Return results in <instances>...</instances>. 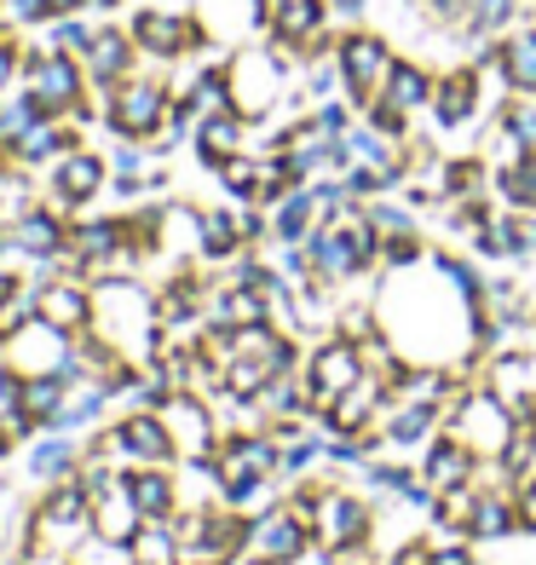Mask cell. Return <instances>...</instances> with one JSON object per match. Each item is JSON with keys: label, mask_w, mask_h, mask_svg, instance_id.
<instances>
[{"label": "cell", "mask_w": 536, "mask_h": 565, "mask_svg": "<svg viewBox=\"0 0 536 565\" xmlns=\"http://www.w3.org/2000/svg\"><path fill=\"white\" fill-rule=\"evenodd\" d=\"M12 150V162H53V157H64V150H75V134L69 127H58V121H30L23 134L7 145Z\"/></svg>", "instance_id": "obj_24"}, {"label": "cell", "mask_w": 536, "mask_h": 565, "mask_svg": "<svg viewBox=\"0 0 536 565\" xmlns=\"http://www.w3.org/2000/svg\"><path fill=\"white\" fill-rule=\"evenodd\" d=\"M105 456H133V461H150V468H162L173 456V433L162 416H127L110 439H105Z\"/></svg>", "instance_id": "obj_15"}, {"label": "cell", "mask_w": 536, "mask_h": 565, "mask_svg": "<svg viewBox=\"0 0 536 565\" xmlns=\"http://www.w3.org/2000/svg\"><path fill=\"white\" fill-rule=\"evenodd\" d=\"M277 461H283V456L271 450V439H237V445H225V450L208 461V473H214L219 491L237 497V491H248V484L260 479V473H271Z\"/></svg>", "instance_id": "obj_13"}, {"label": "cell", "mask_w": 536, "mask_h": 565, "mask_svg": "<svg viewBox=\"0 0 536 565\" xmlns=\"http://www.w3.org/2000/svg\"><path fill=\"white\" fill-rule=\"evenodd\" d=\"M162 422H168V433H173V450H191V456H202V445H208V409H202L196 398H168V409H162Z\"/></svg>", "instance_id": "obj_26"}, {"label": "cell", "mask_w": 536, "mask_h": 565, "mask_svg": "<svg viewBox=\"0 0 536 565\" xmlns=\"http://www.w3.org/2000/svg\"><path fill=\"white\" fill-rule=\"evenodd\" d=\"M75 461H82V450H69L64 439H46L35 456H30V473H41V479H58V473H69Z\"/></svg>", "instance_id": "obj_37"}, {"label": "cell", "mask_w": 536, "mask_h": 565, "mask_svg": "<svg viewBox=\"0 0 536 565\" xmlns=\"http://www.w3.org/2000/svg\"><path fill=\"white\" fill-rule=\"evenodd\" d=\"M479 173H484L479 162H450L444 168V196H473L479 191Z\"/></svg>", "instance_id": "obj_42"}, {"label": "cell", "mask_w": 536, "mask_h": 565, "mask_svg": "<svg viewBox=\"0 0 536 565\" xmlns=\"http://www.w3.org/2000/svg\"><path fill=\"white\" fill-rule=\"evenodd\" d=\"M312 127H318V134H329V139H341L346 127H352V110L341 105V98H323L318 116H312Z\"/></svg>", "instance_id": "obj_40"}, {"label": "cell", "mask_w": 536, "mask_h": 565, "mask_svg": "<svg viewBox=\"0 0 536 565\" xmlns=\"http://www.w3.org/2000/svg\"><path fill=\"white\" fill-rule=\"evenodd\" d=\"M144 525V513L139 502L127 497V484H105V497H93V531H98V543H133V531Z\"/></svg>", "instance_id": "obj_18"}, {"label": "cell", "mask_w": 536, "mask_h": 565, "mask_svg": "<svg viewBox=\"0 0 536 565\" xmlns=\"http://www.w3.org/2000/svg\"><path fill=\"white\" fill-rule=\"evenodd\" d=\"M398 565H432V554L421 543H410V548H398Z\"/></svg>", "instance_id": "obj_46"}, {"label": "cell", "mask_w": 536, "mask_h": 565, "mask_svg": "<svg viewBox=\"0 0 536 565\" xmlns=\"http://www.w3.org/2000/svg\"><path fill=\"white\" fill-rule=\"evenodd\" d=\"M380 260H387L393 271L416 266V260H421V243H416V231H404V237H380Z\"/></svg>", "instance_id": "obj_39"}, {"label": "cell", "mask_w": 536, "mask_h": 565, "mask_svg": "<svg viewBox=\"0 0 536 565\" xmlns=\"http://www.w3.org/2000/svg\"><path fill=\"white\" fill-rule=\"evenodd\" d=\"M237 243H243L237 214H202V237H196L202 254H237Z\"/></svg>", "instance_id": "obj_35"}, {"label": "cell", "mask_w": 536, "mask_h": 565, "mask_svg": "<svg viewBox=\"0 0 536 565\" xmlns=\"http://www.w3.org/2000/svg\"><path fill=\"white\" fill-rule=\"evenodd\" d=\"M214 173L225 179V191H232V196H243V202H260V185H266V168L254 162V157H243V150H237V157H225V162H219Z\"/></svg>", "instance_id": "obj_31"}, {"label": "cell", "mask_w": 536, "mask_h": 565, "mask_svg": "<svg viewBox=\"0 0 536 565\" xmlns=\"http://www.w3.org/2000/svg\"><path fill=\"white\" fill-rule=\"evenodd\" d=\"M127 35H133V46H139L144 58H162V64L185 58V53H196V46L208 41V30H202L196 18H185V12H162V7H144L133 23H127Z\"/></svg>", "instance_id": "obj_7"}, {"label": "cell", "mask_w": 536, "mask_h": 565, "mask_svg": "<svg viewBox=\"0 0 536 565\" xmlns=\"http://www.w3.org/2000/svg\"><path fill=\"white\" fill-rule=\"evenodd\" d=\"M0 7H7V23H53V7H46V0H0Z\"/></svg>", "instance_id": "obj_43"}, {"label": "cell", "mask_w": 536, "mask_h": 565, "mask_svg": "<svg viewBox=\"0 0 536 565\" xmlns=\"http://www.w3.org/2000/svg\"><path fill=\"white\" fill-rule=\"evenodd\" d=\"M87 7H93V12H110V7H121V0H87Z\"/></svg>", "instance_id": "obj_48"}, {"label": "cell", "mask_w": 536, "mask_h": 565, "mask_svg": "<svg viewBox=\"0 0 536 565\" xmlns=\"http://www.w3.org/2000/svg\"><path fill=\"white\" fill-rule=\"evenodd\" d=\"M432 87H439V82H432V75H427L421 64L398 58V64H393V75H387V93H380V98H387V105H398L404 116H416V110H427V105H432Z\"/></svg>", "instance_id": "obj_25"}, {"label": "cell", "mask_w": 536, "mask_h": 565, "mask_svg": "<svg viewBox=\"0 0 536 565\" xmlns=\"http://www.w3.org/2000/svg\"><path fill=\"white\" fill-rule=\"evenodd\" d=\"M496 58H502V82L514 87L519 98H536V23H530V30L502 35Z\"/></svg>", "instance_id": "obj_22"}, {"label": "cell", "mask_w": 536, "mask_h": 565, "mask_svg": "<svg viewBox=\"0 0 536 565\" xmlns=\"http://www.w3.org/2000/svg\"><path fill=\"white\" fill-rule=\"evenodd\" d=\"M35 318H46L53 329H87L93 323V295L87 289H75V277H53V282H41L35 289Z\"/></svg>", "instance_id": "obj_17"}, {"label": "cell", "mask_w": 536, "mask_h": 565, "mask_svg": "<svg viewBox=\"0 0 536 565\" xmlns=\"http://www.w3.org/2000/svg\"><path fill=\"white\" fill-rule=\"evenodd\" d=\"M12 243L23 254H35V260H53L58 248H69V231H64L58 209H23L18 225H12Z\"/></svg>", "instance_id": "obj_20"}, {"label": "cell", "mask_w": 536, "mask_h": 565, "mask_svg": "<svg viewBox=\"0 0 536 565\" xmlns=\"http://www.w3.org/2000/svg\"><path fill=\"white\" fill-rule=\"evenodd\" d=\"M18 75H23V46H18L12 30H0V93H7Z\"/></svg>", "instance_id": "obj_41"}, {"label": "cell", "mask_w": 536, "mask_h": 565, "mask_svg": "<svg viewBox=\"0 0 536 565\" xmlns=\"http://www.w3.org/2000/svg\"><path fill=\"white\" fill-rule=\"evenodd\" d=\"M168 110H173V93L168 82H157V75H127V82H116L105 93V121L116 139H157L168 127Z\"/></svg>", "instance_id": "obj_3"}, {"label": "cell", "mask_w": 536, "mask_h": 565, "mask_svg": "<svg viewBox=\"0 0 536 565\" xmlns=\"http://www.w3.org/2000/svg\"><path fill=\"white\" fill-rule=\"evenodd\" d=\"M121 484H127V497L139 502V513L144 520H168V508H173V479L162 473V468H144L139 473H121Z\"/></svg>", "instance_id": "obj_28"}, {"label": "cell", "mask_w": 536, "mask_h": 565, "mask_svg": "<svg viewBox=\"0 0 536 565\" xmlns=\"http://www.w3.org/2000/svg\"><path fill=\"white\" fill-rule=\"evenodd\" d=\"M432 416H439V404H404L398 422H393V445H416L421 433L432 427Z\"/></svg>", "instance_id": "obj_38"}, {"label": "cell", "mask_w": 536, "mask_h": 565, "mask_svg": "<svg viewBox=\"0 0 536 565\" xmlns=\"http://www.w3.org/2000/svg\"><path fill=\"white\" fill-rule=\"evenodd\" d=\"M87 520H93V484H87V479H75V484H58V491L35 508L30 531L41 536L46 548H69V543H75V531H82Z\"/></svg>", "instance_id": "obj_10"}, {"label": "cell", "mask_w": 536, "mask_h": 565, "mask_svg": "<svg viewBox=\"0 0 536 565\" xmlns=\"http://www.w3.org/2000/svg\"><path fill=\"white\" fill-rule=\"evenodd\" d=\"M87 64L58 53V46H41V53H23V93L41 105V116H82L87 110Z\"/></svg>", "instance_id": "obj_2"}, {"label": "cell", "mask_w": 536, "mask_h": 565, "mask_svg": "<svg viewBox=\"0 0 536 565\" xmlns=\"http://www.w3.org/2000/svg\"><path fill=\"white\" fill-rule=\"evenodd\" d=\"M450 439L468 445L473 456H507V445H514V409H507L496 393L462 398L455 416H450Z\"/></svg>", "instance_id": "obj_6"}, {"label": "cell", "mask_w": 536, "mask_h": 565, "mask_svg": "<svg viewBox=\"0 0 536 565\" xmlns=\"http://www.w3.org/2000/svg\"><path fill=\"white\" fill-rule=\"evenodd\" d=\"M18 404L30 409L35 422H53L58 404H64V375H35V381H23V387H18Z\"/></svg>", "instance_id": "obj_32"}, {"label": "cell", "mask_w": 536, "mask_h": 565, "mask_svg": "<svg viewBox=\"0 0 536 565\" xmlns=\"http://www.w3.org/2000/svg\"><path fill=\"white\" fill-rule=\"evenodd\" d=\"M444 271L439 260H432V271H410L404 266V277L387 282V295L404 300L410 312H398V306H380V329L410 352L421 358V364H444V358H455L468 347V312H473V300H444Z\"/></svg>", "instance_id": "obj_1"}, {"label": "cell", "mask_w": 536, "mask_h": 565, "mask_svg": "<svg viewBox=\"0 0 536 565\" xmlns=\"http://www.w3.org/2000/svg\"><path fill=\"white\" fill-rule=\"evenodd\" d=\"M357 381H364V347L357 341H329L312 364H305V393L318 404H335L346 387H357Z\"/></svg>", "instance_id": "obj_11"}, {"label": "cell", "mask_w": 536, "mask_h": 565, "mask_svg": "<svg viewBox=\"0 0 536 565\" xmlns=\"http://www.w3.org/2000/svg\"><path fill=\"white\" fill-rule=\"evenodd\" d=\"M283 70H289V58H283V53H266V46H248V53H237L232 64H225V75H232V110H237L243 121L277 110V98H283V87H289Z\"/></svg>", "instance_id": "obj_5"}, {"label": "cell", "mask_w": 536, "mask_h": 565, "mask_svg": "<svg viewBox=\"0 0 536 565\" xmlns=\"http://www.w3.org/2000/svg\"><path fill=\"white\" fill-rule=\"evenodd\" d=\"M7 157H12V150H7V145H0V173H7Z\"/></svg>", "instance_id": "obj_49"}, {"label": "cell", "mask_w": 536, "mask_h": 565, "mask_svg": "<svg viewBox=\"0 0 536 565\" xmlns=\"http://www.w3.org/2000/svg\"><path fill=\"white\" fill-rule=\"evenodd\" d=\"M93 35L98 30H93L82 12H64V18H53V41H46V46H58V53H69V58H87Z\"/></svg>", "instance_id": "obj_34"}, {"label": "cell", "mask_w": 536, "mask_h": 565, "mask_svg": "<svg viewBox=\"0 0 536 565\" xmlns=\"http://www.w3.org/2000/svg\"><path fill=\"white\" fill-rule=\"evenodd\" d=\"M514 525H519L514 497H473V513H468V531L473 536H507Z\"/></svg>", "instance_id": "obj_30"}, {"label": "cell", "mask_w": 536, "mask_h": 565, "mask_svg": "<svg viewBox=\"0 0 536 565\" xmlns=\"http://www.w3.org/2000/svg\"><path fill=\"white\" fill-rule=\"evenodd\" d=\"M133 58H139V46H133V35L127 30H98L93 35V46H87V82L98 87V98H105L116 82H127L133 75Z\"/></svg>", "instance_id": "obj_16"}, {"label": "cell", "mask_w": 536, "mask_h": 565, "mask_svg": "<svg viewBox=\"0 0 536 565\" xmlns=\"http://www.w3.org/2000/svg\"><path fill=\"white\" fill-rule=\"evenodd\" d=\"M318 225H323V220H318V196H312V185H289L283 202H271V231H277L283 243H305Z\"/></svg>", "instance_id": "obj_21"}, {"label": "cell", "mask_w": 536, "mask_h": 565, "mask_svg": "<svg viewBox=\"0 0 536 565\" xmlns=\"http://www.w3.org/2000/svg\"><path fill=\"white\" fill-rule=\"evenodd\" d=\"M0 18H7V7H0Z\"/></svg>", "instance_id": "obj_50"}, {"label": "cell", "mask_w": 536, "mask_h": 565, "mask_svg": "<svg viewBox=\"0 0 536 565\" xmlns=\"http://www.w3.org/2000/svg\"><path fill=\"white\" fill-rule=\"evenodd\" d=\"M93 323H98V341H105L110 352L127 347V352H139L144 347V329H150V300L139 289H98L93 295Z\"/></svg>", "instance_id": "obj_8"}, {"label": "cell", "mask_w": 536, "mask_h": 565, "mask_svg": "<svg viewBox=\"0 0 536 565\" xmlns=\"http://www.w3.org/2000/svg\"><path fill=\"white\" fill-rule=\"evenodd\" d=\"M318 450H323L318 439H294V445L283 450V468H312V461H318Z\"/></svg>", "instance_id": "obj_44"}, {"label": "cell", "mask_w": 536, "mask_h": 565, "mask_svg": "<svg viewBox=\"0 0 536 565\" xmlns=\"http://www.w3.org/2000/svg\"><path fill=\"white\" fill-rule=\"evenodd\" d=\"M496 191L514 214H536V150H525V157L496 168Z\"/></svg>", "instance_id": "obj_27"}, {"label": "cell", "mask_w": 536, "mask_h": 565, "mask_svg": "<svg viewBox=\"0 0 536 565\" xmlns=\"http://www.w3.org/2000/svg\"><path fill=\"white\" fill-rule=\"evenodd\" d=\"M427 110H432V121H439L444 134H450V127H462V121H473V110H479V75L473 70L444 75V82L432 87V105Z\"/></svg>", "instance_id": "obj_19"}, {"label": "cell", "mask_w": 536, "mask_h": 565, "mask_svg": "<svg viewBox=\"0 0 536 565\" xmlns=\"http://www.w3.org/2000/svg\"><path fill=\"white\" fill-rule=\"evenodd\" d=\"M305 536H312L305 513L271 508V513H260V525H248V548H254V559H266V565H289V559H300Z\"/></svg>", "instance_id": "obj_12"}, {"label": "cell", "mask_w": 536, "mask_h": 565, "mask_svg": "<svg viewBox=\"0 0 536 565\" xmlns=\"http://www.w3.org/2000/svg\"><path fill=\"white\" fill-rule=\"evenodd\" d=\"M335 64H341V87L352 105H375L380 93H387V75L398 64L393 41L387 35H369V30H352L335 41Z\"/></svg>", "instance_id": "obj_4"}, {"label": "cell", "mask_w": 536, "mask_h": 565, "mask_svg": "<svg viewBox=\"0 0 536 565\" xmlns=\"http://www.w3.org/2000/svg\"><path fill=\"white\" fill-rule=\"evenodd\" d=\"M243 150V116L237 110H214V116H202L196 121V157L219 168L225 157H237Z\"/></svg>", "instance_id": "obj_23"}, {"label": "cell", "mask_w": 536, "mask_h": 565, "mask_svg": "<svg viewBox=\"0 0 536 565\" xmlns=\"http://www.w3.org/2000/svg\"><path fill=\"white\" fill-rule=\"evenodd\" d=\"M462 18H468L473 35H491V30H502V23L514 18V0H468Z\"/></svg>", "instance_id": "obj_36"}, {"label": "cell", "mask_w": 536, "mask_h": 565, "mask_svg": "<svg viewBox=\"0 0 536 565\" xmlns=\"http://www.w3.org/2000/svg\"><path fill=\"white\" fill-rule=\"evenodd\" d=\"M305 525H312V543H318V548L346 554L357 536H364L369 513H364V502L346 497V491H318L312 508H305Z\"/></svg>", "instance_id": "obj_9"}, {"label": "cell", "mask_w": 536, "mask_h": 565, "mask_svg": "<svg viewBox=\"0 0 536 565\" xmlns=\"http://www.w3.org/2000/svg\"><path fill=\"white\" fill-rule=\"evenodd\" d=\"M105 157H93V150H64L58 157V173H53V209H82V202H93L98 191H105Z\"/></svg>", "instance_id": "obj_14"}, {"label": "cell", "mask_w": 536, "mask_h": 565, "mask_svg": "<svg viewBox=\"0 0 536 565\" xmlns=\"http://www.w3.org/2000/svg\"><path fill=\"white\" fill-rule=\"evenodd\" d=\"M473 479V450L455 445V439H439L427 450V484H444V491H455V484Z\"/></svg>", "instance_id": "obj_29"}, {"label": "cell", "mask_w": 536, "mask_h": 565, "mask_svg": "<svg viewBox=\"0 0 536 565\" xmlns=\"http://www.w3.org/2000/svg\"><path fill=\"white\" fill-rule=\"evenodd\" d=\"M502 139H507L514 157L536 150V98H514V105L502 110Z\"/></svg>", "instance_id": "obj_33"}, {"label": "cell", "mask_w": 536, "mask_h": 565, "mask_svg": "<svg viewBox=\"0 0 536 565\" xmlns=\"http://www.w3.org/2000/svg\"><path fill=\"white\" fill-rule=\"evenodd\" d=\"M432 565H473V554L468 548H439V554H432Z\"/></svg>", "instance_id": "obj_45"}, {"label": "cell", "mask_w": 536, "mask_h": 565, "mask_svg": "<svg viewBox=\"0 0 536 565\" xmlns=\"http://www.w3.org/2000/svg\"><path fill=\"white\" fill-rule=\"evenodd\" d=\"M46 7H53V18H64V12H82L87 0H46Z\"/></svg>", "instance_id": "obj_47"}]
</instances>
